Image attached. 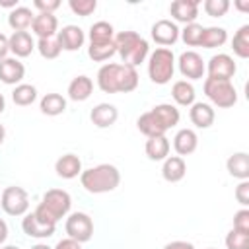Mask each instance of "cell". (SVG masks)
<instances>
[{
	"label": "cell",
	"instance_id": "52a82bcc",
	"mask_svg": "<svg viewBox=\"0 0 249 249\" xmlns=\"http://www.w3.org/2000/svg\"><path fill=\"white\" fill-rule=\"evenodd\" d=\"M0 206L8 216H23L29 208V198L21 187H6L0 195Z\"/></svg>",
	"mask_w": 249,
	"mask_h": 249
},
{
	"label": "cell",
	"instance_id": "7a4b0ae2",
	"mask_svg": "<svg viewBox=\"0 0 249 249\" xmlns=\"http://www.w3.org/2000/svg\"><path fill=\"white\" fill-rule=\"evenodd\" d=\"M80 183L88 193L101 195L115 191L121 183V173L111 163H99L95 167H89L80 173Z\"/></svg>",
	"mask_w": 249,
	"mask_h": 249
},
{
	"label": "cell",
	"instance_id": "b9f144b4",
	"mask_svg": "<svg viewBox=\"0 0 249 249\" xmlns=\"http://www.w3.org/2000/svg\"><path fill=\"white\" fill-rule=\"evenodd\" d=\"M235 200H237L241 206H247V204H249V181H241V183L235 187Z\"/></svg>",
	"mask_w": 249,
	"mask_h": 249
},
{
	"label": "cell",
	"instance_id": "2e32d148",
	"mask_svg": "<svg viewBox=\"0 0 249 249\" xmlns=\"http://www.w3.org/2000/svg\"><path fill=\"white\" fill-rule=\"evenodd\" d=\"M54 171H56V175L62 177V179H74V177H78V175L82 173V161H80V158L74 156V154H64V156H60V158L56 160Z\"/></svg>",
	"mask_w": 249,
	"mask_h": 249
},
{
	"label": "cell",
	"instance_id": "d4e9b609",
	"mask_svg": "<svg viewBox=\"0 0 249 249\" xmlns=\"http://www.w3.org/2000/svg\"><path fill=\"white\" fill-rule=\"evenodd\" d=\"M152 113L165 130H169L171 126H175L179 123V109L171 103H160L152 109Z\"/></svg>",
	"mask_w": 249,
	"mask_h": 249
},
{
	"label": "cell",
	"instance_id": "7bdbcfd3",
	"mask_svg": "<svg viewBox=\"0 0 249 249\" xmlns=\"http://www.w3.org/2000/svg\"><path fill=\"white\" fill-rule=\"evenodd\" d=\"M33 6L39 10V14H53L60 6V2L58 0H35Z\"/></svg>",
	"mask_w": 249,
	"mask_h": 249
},
{
	"label": "cell",
	"instance_id": "f907efd6",
	"mask_svg": "<svg viewBox=\"0 0 249 249\" xmlns=\"http://www.w3.org/2000/svg\"><path fill=\"white\" fill-rule=\"evenodd\" d=\"M4 136H6V128H4L2 124H0V144L4 142Z\"/></svg>",
	"mask_w": 249,
	"mask_h": 249
},
{
	"label": "cell",
	"instance_id": "4fadbf2b",
	"mask_svg": "<svg viewBox=\"0 0 249 249\" xmlns=\"http://www.w3.org/2000/svg\"><path fill=\"white\" fill-rule=\"evenodd\" d=\"M56 41H58L62 51H78L84 45L86 35H84V31L78 25H66V27H62L58 31Z\"/></svg>",
	"mask_w": 249,
	"mask_h": 249
},
{
	"label": "cell",
	"instance_id": "603a6c76",
	"mask_svg": "<svg viewBox=\"0 0 249 249\" xmlns=\"http://www.w3.org/2000/svg\"><path fill=\"white\" fill-rule=\"evenodd\" d=\"M226 167H228V173L231 177H237L241 181L249 179V156L245 152L231 154L228 158V161H226Z\"/></svg>",
	"mask_w": 249,
	"mask_h": 249
},
{
	"label": "cell",
	"instance_id": "4dcf8cb0",
	"mask_svg": "<svg viewBox=\"0 0 249 249\" xmlns=\"http://www.w3.org/2000/svg\"><path fill=\"white\" fill-rule=\"evenodd\" d=\"M41 113L49 115V117H56L60 113H64L66 109V99L60 95V93H47L43 99H41Z\"/></svg>",
	"mask_w": 249,
	"mask_h": 249
},
{
	"label": "cell",
	"instance_id": "3957f363",
	"mask_svg": "<svg viewBox=\"0 0 249 249\" xmlns=\"http://www.w3.org/2000/svg\"><path fill=\"white\" fill-rule=\"evenodd\" d=\"M70 204H72V198L66 191L62 189H51L43 195V200L39 202V206L35 208V216L45 222V224H51V226H56V222L60 218H64L70 210Z\"/></svg>",
	"mask_w": 249,
	"mask_h": 249
},
{
	"label": "cell",
	"instance_id": "9a60e30c",
	"mask_svg": "<svg viewBox=\"0 0 249 249\" xmlns=\"http://www.w3.org/2000/svg\"><path fill=\"white\" fill-rule=\"evenodd\" d=\"M21 228H23V231H25L29 237L43 239V237H51V235L54 233V228H56V226H51V224L41 222V220L31 212V214H25V218L21 220Z\"/></svg>",
	"mask_w": 249,
	"mask_h": 249
},
{
	"label": "cell",
	"instance_id": "f546056e",
	"mask_svg": "<svg viewBox=\"0 0 249 249\" xmlns=\"http://www.w3.org/2000/svg\"><path fill=\"white\" fill-rule=\"evenodd\" d=\"M226 41H228V33H226L224 27H204L202 29L200 47L214 49V47H222Z\"/></svg>",
	"mask_w": 249,
	"mask_h": 249
},
{
	"label": "cell",
	"instance_id": "74e56055",
	"mask_svg": "<svg viewBox=\"0 0 249 249\" xmlns=\"http://www.w3.org/2000/svg\"><path fill=\"white\" fill-rule=\"evenodd\" d=\"M226 247L228 249H249V233L230 230L226 235Z\"/></svg>",
	"mask_w": 249,
	"mask_h": 249
},
{
	"label": "cell",
	"instance_id": "c3c4849f",
	"mask_svg": "<svg viewBox=\"0 0 249 249\" xmlns=\"http://www.w3.org/2000/svg\"><path fill=\"white\" fill-rule=\"evenodd\" d=\"M0 6H6V8H16V2H14V0H0Z\"/></svg>",
	"mask_w": 249,
	"mask_h": 249
},
{
	"label": "cell",
	"instance_id": "6da1fadb",
	"mask_svg": "<svg viewBox=\"0 0 249 249\" xmlns=\"http://www.w3.org/2000/svg\"><path fill=\"white\" fill-rule=\"evenodd\" d=\"M97 86L105 93H128L138 88V72L132 66L109 62L99 68Z\"/></svg>",
	"mask_w": 249,
	"mask_h": 249
},
{
	"label": "cell",
	"instance_id": "f6af8a7d",
	"mask_svg": "<svg viewBox=\"0 0 249 249\" xmlns=\"http://www.w3.org/2000/svg\"><path fill=\"white\" fill-rule=\"evenodd\" d=\"M163 249H195V245L189 241H171V243H165Z\"/></svg>",
	"mask_w": 249,
	"mask_h": 249
},
{
	"label": "cell",
	"instance_id": "5bb4252c",
	"mask_svg": "<svg viewBox=\"0 0 249 249\" xmlns=\"http://www.w3.org/2000/svg\"><path fill=\"white\" fill-rule=\"evenodd\" d=\"M89 119H91V123H93L97 128H107V126L115 124V121L119 119V111H117V107L111 105V103H99V105H95V107L91 109Z\"/></svg>",
	"mask_w": 249,
	"mask_h": 249
},
{
	"label": "cell",
	"instance_id": "ffe728a7",
	"mask_svg": "<svg viewBox=\"0 0 249 249\" xmlns=\"http://www.w3.org/2000/svg\"><path fill=\"white\" fill-rule=\"evenodd\" d=\"M187 173V163L181 156H171V158H165L163 161V167H161V175L165 181L169 183H177L185 177Z\"/></svg>",
	"mask_w": 249,
	"mask_h": 249
},
{
	"label": "cell",
	"instance_id": "83f0119b",
	"mask_svg": "<svg viewBox=\"0 0 249 249\" xmlns=\"http://www.w3.org/2000/svg\"><path fill=\"white\" fill-rule=\"evenodd\" d=\"M33 14H31V10L29 8H25V6H16L12 12H10V16H8V23H10V27L14 29V31H25L31 23H33Z\"/></svg>",
	"mask_w": 249,
	"mask_h": 249
},
{
	"label": "cell",
	"instance_id": "816d5d0a",
	"mask_svg": "<svg viewBox=\"0 0 249 249\" xmlns=\"http://www.w3.org/2000/svg\"><path fill=\"white\" fill-rule=\"evenodd\" d=\"M31 249H51L49 245H43V243H37V245H33Z\"/></svg>",
	"mask_w": 249,
	"mask_h": 249
},
{
	"label": "cell",
	"instance_id": "db71d44e",
	"mask_svg": "<svg viewBox=\"0 0 249 249\" xmlns=\"http://www.w3.org/2000/svg\"><path fill=\"white\" fill-rule=\"evenodd\" d=\"M2 249H18V247H14V245H6V247H2Z\"/></svg>",
	"mask_w": 249,
	"mask_h": 249
},
{
	"label": "cell",
	"instance_id": "60d3db41",
	"mask_svg": "<svg viewBox=\"0 0 249 249\" xmlns=\"http://www.w3.org/2000/svg\"><path fill=\"white\" fill-rule=\"evenodd\" d=\"M233 230L249 233V210L247 208H241L233 214Z\"/></svg>",
	"mask_w": 249,
	"mask_h": 249
},
{
	"label": "cell",
	"instance_id": "ac0fdd59",
	"mask_svg": "<svg viewBox=\"0 0 249 249\" xmlns=\"http://www.w3.org/2000/svg\"><path fill=\"white\" fill-rule=\"evenodd\" d=\"M25 74V66L18 60V58H4L0 60V80L4 84H18L23 80Z\"/></svg>",
	"mask_w": 249,
	"mask_h": 249
},
{
	"label": "cell",
	"instance_id": "ab89813d",
	"mask_svg": "<svg viewBox=\"0 0 249 249\" xmlns=\"http://www.w3.org/2000/svg\"><path fill=\"white\" fill-rule=\"evenodd\" d=\"M228 10H230L228 0H206L204 2V12L212 18H222V16H226Z\"/></svg>",
	"mask_w": 249,
	"mask_h": 249
},
{
	"label": "cell",
	"instance_id": "8d00e7d4",
	"mask_svg": "<svg viewBox=\"0 0 249 249\" xmlns=\"http://www.w3.org/2000/svg\"><path fill=\"white\" fill-rule=\"evenodd\" d=\"M202 25L198 23H189L185 25V29L181 31V39L185 41V45L189 47H198L200 45V37H202Z\"/></svg>",
	"mask_w": 249,
	"mask_h": 249
},
{
	"label": "cell",
	"instance_id": "9c48e42d",
	"mask_svg": "<svg viewBox=\"0 0 249 249\" xmlns=\"http://www.w3.org/2000/svg\"><path fill=\"white\" fill-rule=\"evenodd\" d=\"M179 72H181L185 78H189V80H198V78H202L204 72H206V66H204L202 56H200L198 53H195V51H185V53H181V56H179Z\"/></svg>",
	"mask_w": 249,
	"mask_h": 249
},
{
	"label": "cell",
	"instance_id": "ba28073f",
	"mask_svg": "<svg viewBox=\"0 0 249 249\" xmlns=\"http://www.w3.org/2000/svg\"><path fill=\"white\" fill-rule=\"evenodd\" d=\"M66 233L70 239L84 243L93 235V222L86 212H74L66 218Z\"/></svg>",
	"mask_w": 249,
	"mask_h": 249
},
{
	"label": "cell",
	"instance_id": "8992f818",
	"mask_svg": "<svg viewBox=\"0 0 249 249\" xmlns=\"http://www.w3.org/2000/svg\"><path fill=\"white\" fill-rule=\"evenodd\" d=\"M204 93L216 107H222V109L233 107L237 101V91L230 80L206 78L204 80Z\"/></svg>",
	"mask_w": 249,
	"mask_h": 249
},
{
	"label": "cell",
	"instance_id": "7dc6e473",
	"mask_svg": "<svg viewBox=\"0 0 249 249\" xmlns=\"http://www.w3.org/2000/svg\"><path fill=\"white\" fill-rule=\"evenodd\" d=\"M6 237H8V226H6V222L0 218V245L6 241Z\"/></svg>",
	"mask_w": 249,
	"mask_h": 249
},
{
	"label": "cell",
	"instance_id": "8fae6325",
	"mask_svg": "<svg viewBox=\"0 0 249 249\" xmlns=\"http://www.w3.org/2000/svg\"><path fill=\"white\" fill-rule=\"evenodd\" d=\"M169 14L173 16L175 21H181L185 25L195 23L198 18V2L196 0H175L169 6Z\"/></svg>",
	"mask_w": 249,
	"mask_h": 249
},
{
	"label": "cell",
	"instance_id": "cb8c5ba5",
	"mask_svg": "<svg viewBox=\"0 0 249 249\" xmlns=\"http://www.w3.org/2000/svg\"><path fill=\"white\" fill-rule=\"evenodd\" d=\"M93 91V82L88 76H76L68 84V97L72 101H86Z\"/></svg>",
	"mask_w": 249,
	"mask_h": 249
},
{
	"label": "cell",
	"instance_id": "7c38bea8",
	"mask_svg": "<svg viewBox=\"0 0 249 249\" xmlns=\"http://www.w3.org/2000/svg\"><path fill=\"white\" fill-rule=\"evenodd\" d=\"M152 39L165 49L179 39V27L171 19H160L152 25Z\"/></svg>",
	"mask_w": 249,
	"mask_h": 249
},
{
	"label": "cell",
	"instance_id": "5b68a950",
	"mask_svg": "<svg viewBox=\"0 0 249 249\" xmlns=\"http://www.w3.org/2000/svg\"><path fill=\"white\" fill-rule=\"evenodd\" d=\"M173 72H175V58H173V53L169 49H156L152 54H150V62H148V74H150V80L154 84H167L171 78H173Z\"/></svg>",
	"mask_w": 249,
	"mask_h": 249
},
{
	"label": "cell",
	"instance_id": "d6986e66",
	"mask_svg": "<svg viewBox=\"0 0 249 249\" xmlns=\"http://www.w3.org/2000/svg\"><path fill=\"white\" fill-rule=\"evenodd\" d=\"M196 146H198V136H196V132L191 130V128H181V130L175 134V138H173V148H175V152H177L179 156H189V154H193V152L196 150Z\"/></svg>",
	"mask_w": 249,
	"mask_h": 249
},
{
	"label": "cell",
	"instance_id": "11a10c76",
	"mask_svg": "<svg viewBox=\"0 0 249 249\" xmlns=\"http://www.w3.org/2000/svg\"><path fill=\"white\" fill-rule=\"evenodd\" d=\"M208 249H214V247H208Z\"/></svg>",
	"mask_w": 249,
	"mask_h": 249
},
{
	"label": "cell",
	"instance_id": "ee69618b",
	"mask_svg": "<svg viewBox=\"0 0 249 249\" xmlns=\"http://www.w3.org/2000/svg\"><path fill=\"white\" fill-rule=\"evenodd\" d=\"M54 249H82V247H80V243H78V241H74V239L66 237V239H60V241L56 243V247H54Z\"/></svg>",
	"mask_w": 249,
	"mask_h": 249
},
{
	"label": "cell",
	"instance_id": "d590c367",
	"mask_svg": "<svg viewBox=\"0 0 249 249\" xmlns=\"http://www.w3.org/2000/svg\"><path fill=\"white\" fill-rule=\"evenodd\" d=\"M37 49H39V54L43 56V58H47V60H53V58H56L58 54H60V45H58V41L54 39V37H47V39H39V43H37Z\"/></svg>",
	"mask_w": 249,
	"mask_h": 249
},
{
	"label": "cell",
	"instance_id": "30bf717a",
	"mask_svg": "<svg viewBox=\"0 0 249 249\" xmlns=\"http://www.w3.org/2000/svg\"><path fill=\"white\" fill-rule=\"evenodd\" d=\"M206 72H208V78H214V80H230L235 74V62H233V58L230 54H214L208 60Z\"/></svg>",
	"mask_w": 249,
	"mask_h": 249
},
{
	"label": "cell",
	"instance_id": "e575fe53",
	"mask_svg": "<svg viewBox=\"0 0 249 249\" xmlns=\"http://www.w3.org/2000/svg\"><path fill=\"white\" fill-rule=\"evenodd\" d=\"M115 39L113 25L107 21H97L89 27V43H109Z\"/></svg>",
	"mask_w": 249,
	"mask_h": 249
},
{
	"label": "cell",
	"instance_id": "44dd1931",
	"mask_svg": "<svg viewBox=\"0 0 249 249\" xmlns=\"http://www.w3.org/2000/svg\"><path fill=\"white\" fill-rule=\"evenodd\" d=\"M8 45H10V51L16 54V56H29L31 51L35 49V43L31 39V35L27 31H14L12 37L8 39Z\"/></svg>",
	"mask_w": 249,
	"mask_h": 249
},
{
	"label": "cell",
	"instance_id": "484cf974",
	"mask_svg": "<svg viewBox=\"0 0 249 249\" xmlns=\"http://www.w3.org/2000/svg\"><path fill=\"white\" fill-rule=\"evenodd\" d=\"M144 150H146V156L154 161L165 160L167 154H169V140L165 138V134L163 136H152V138L146 140Z\"/></svg>",
	"mask_w": 249,
	"mask_h": 249
},
{
	"label": "cell",
	"instance_id": "f35d334b",
	"mask_svg": "<svg viewBox=\"0 0 249 249\" xmlns=\"http://www.w3.org/2000/svg\"><path fill=\"white\" fill-rule=\"evenodd\" d=\"M68 6H70V10H72L76 16L86 18V16H89L91 12H95L97 2H95V0H70Z\"/></svg>",
	"mask_w": 249,
	"mask_h": 249
},
{
	"label": "cell",
	"instance_id": "f1b7e54d",
	"mask_svg": "<svg viewBox=\"0 0 249 249\" xmlns=\"http://www.w3.org/2000/svg\"><path fill=\"white\" fill-rule=\"evenodd\" d=\"M171 97L175 99L177 105H183V107H189L195 103V88L193 84H189L187 80H179L173 84L171 88Z\"/></svg>",
	"mask_w": 249,
	"mask_h": 249
},
{
	"label": "cell",
	"instance_id": "4316f807",
	"mask_svg": "<svg viewBox=\"0 0 249 249\" xmlns=\"http://www.w3.org/2000/svg\"><path fill=\"white\" fill-rule=\"evenodd\" d=\"M136 126H138V130H140L144 136H148V138H152V136H163V134H165V128L158 123V119L154 117L152 111L142 113V115L138 117V121H136Z\"/></svg>",
	"mask_w": 249,
	"mask_h": 249
},
{
	"label": "cell",
	"instance_id": "836d02e7",
	"mask_svg": "<svg viewBox=\"0 0 249 249\" xmlns=\"http://www.w3.org/2000/svg\"><path fill=\"white\" fill-rule=\"evenodd\" d=\"M12 99H14L16 105L27 107V105H31V103L37 99V89H35V86H31V84H19V86H16V89L12 91Z\"/></svg>",
	"mask_w": 249,
	"mask_h": 249
},
{
	"label": "cell",
	"instance_id": "7402d4cb",
	"mask_svg": "<svg viewBox=\"0 0 249 249\" xmlns=\"http://www.w3.org/2000/svg\"><path fill=\"white\" fill-rule=\"evenodd\" d=\"M189 117H191V123L195 124V126H198V128H208V126H212V123H214V109L208 105V103H193L191 105V113H189Z\"/></svg>",
	"mask_w": 249,
	"mask_h": 249
},
{
	"label": "cell",
	"instance_id": "277c9868",
	"mask_svg": "<svg viewBox=\"0 0 249 249\" xmlns=\"http://www.w3.org/2000/svg\"><path fill=\"white\" fill-rule=\"evenodd\" d=\"M117 53L126 66H138L148 56V41L140 37L136 31H121L115 37Z\"/></svg>",
	"mask_w": 249,
	"mask_h": 249
},
{
	"label": "cell",
	"instance_id": "e0dca14e",
	"mask_svg": "<svg viewBox=\"0 0 249 249\" xmlns=\"http://www.w3.org/2000/svg\"><path fill=\"white\" fill-rule=\"evenodd\" d=\"M58 27V19L54 14H37L33 18L31 29L39 39H47V37H54Z\"/></svg>",
	"mask_w": 249,
	"mask_h": 249
},
{
	"label": "cell",
	"instance_id": "d6a6232c",
	"mask_svg": "<svg viewBox=\"0 0 249 249\" xmlns=\"http://www.w3.org/2000/svg\"><path fill=\"white\" fill-rule=\"evenodd\" d=\"M231 49L239 58H247L249 56V25H241L233 39H231Z\"/></svg>",
	"mask_w": 249,
	"mask_h": 249
},
{
	"label": "cell",
	"instance_id": "bcb514c9",
	"mask_svg": "<svg viewBox=\"0 0 249 249\" xmlns=\"http://www.w3.org/2000/svg\"><path fill=\"white\" fill-rule=\"evenodd\" d=\"M8 51H10V45H8V37H6L4 33H0V60H4V58H6Z\"/></svg>",
	"mask_w": 249,
	"mask_h": 249
},
{
	"label": "cell",
	"instance_id": "1f68e13d",
	"mask_svg": "<svg viewBox=\"0 0 249 249\" xmlns=\"http://www.w3.org/2000/svg\"><path fill=\"white\" fill-rule=\"evenodd\" d=\"M115 53H117L115 39L109 41V43H89V47H88V54H89V58L95 60V62L109 60Z\"/></svg>",
	"mask_w": 249,
	"mask_h": 249
},
{
	"label": "cell",
	"instance_id": "f5cc1de1",
	"mask_svg": "<svg viewBox=\"0 0 249 249\" xmlns=\"http://www.w3.org/2000/svg\"><path fill=\"white\" fill-rule=\"evenodd\" d=\"M4 107H6V101H4V95L0 93V113L4 111Z\"/></svg>",
	"mask_w": 249,
	"mask_h": 249
},
{
	"label": "cell",
	"instance_id": "681fc988",
	"mask_svg": "<svg viewBox=\"0 0 249 249\" xmlns=\"http://www.w3.org/2000/svg\"><path fill=\"white\" fill-rule=\"evenodd\" d=\"M235 8H239V10L247 12V10H249V2H237V4H235Z\"/></svg>",
	"mask_w": 249,
	"mask_h": 249
}]
</instances>
